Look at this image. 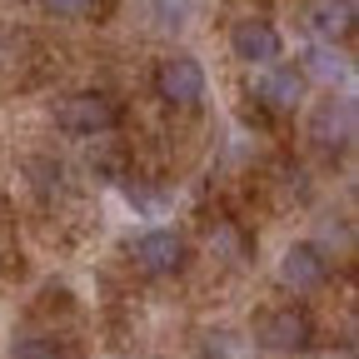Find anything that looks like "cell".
Wrapping results in <instances>:
<instances>
[{"mask_svg":"<svg viewBox=\"0 0 359 359\" xmlns=\"http://www.w3.org/2000/svg\"><path fill=\"white\" fill-rule=\"evenodd\" d=\"M40 11L55 20H90L100 11V0H40Z\"/></svg>","mask_w":359,"mask_h":359,"instance_id":"11","label":"cell"},{"mask_svg":"<svg viewBox=\"0 0 359 359\" xmlns=\"http://www.w3.org/2000/svg\"><path fill=\"white\" fill-rule=\"evenodd\" d=\"M230 50H235V60H245L250 70H264V65H275L280 60V50H285V40H280V30L269 25V20H235V30H230Z\"/></svg>","mask_w":359,"mask_h":359,"instance_id":"7","label":"cell"},{"mask_svg":"<svg viewBox=\"0 0 359 359\" xmlns=\"http://www.w3.org/2000/svg\"><path fill=\"white\" fill-rule=\"evenodd\" d=\"M304 65H314V75H325V80H339L349 65H344V55L334 50V45H314V50L304 55Z\"/></svg>","mask_w":359,"mask_h":359,"instance_id":"12","label":"cell"},{"mask_svg":"<svg viewBox=\"0 0 359 359\" xmlns=\"http://www.w3.org/2000/svg\"><path fill=\"white\" fill-rule=\"evenodd\" d=\"M354 20H359V0H309L304 11V25L320 45H344L354 35Z\"/></svg>","mask_w":359,"mask_h":359,"instance_id":"8","label":"cell"},{"mask_svg":"<svg viewBox=\"0 0 359 359\" xmlns=\"http://www.w3.org/2000/svg\"><path fill=\"white\" fill-rule=\"evenodd\" d=\"M205 65L195 60V55H170V60H160V70H155V95L170 105V110H195L200 100H205Z\"/></svg>","mask_w":359,"mask_h":359,"instance_id":"3","label":"cell"},{"mask_svg":"<svg viewBox=\"0 0 359 359\" xmlns=\"http://www.w3.org/2000/svg\"><path fill=\"white\" fill-rule=\"evenodd\" d=\"M330 275H334V259L325 255V245H314V240H294V245L280 255V285L294 290V294L325 290Z\"/></svg>","mask_w":359,"mask_h":359,"instance_id":"5","label":"cell"},{"mask_svg":"<svg viewBox=\"0 0 359 359\" xmlns=\"http://www.w3.org/2000/svg\"><path fill=\"white\" fill-rule=\"evenodd\" d=\"M255 339H259L269 354H304V349L314 344V325H309L304 309L280 304V309H264V314H259Z\"/></svg>","mask_w":359,"mask_h":359,"instance_id":"4","label":"cell"},{"mask_svg":"<svg viewBox=\"0 0 359 359\" xmlns=\"http://www.w3.org/2000/svg\"><path fill=\"white\" fill-rule=\"evenodd\" d=\"M309 140H314V150H330V155L344 150L354 140V105L349 100H325L309 115Z\"/></svg>","mask_w":359,"mask_h":359,"instance_id":"9","label":"cell"},{"mask_svg":"<svg viewBox=\"0 0 359 359\" xmlns=\"http://www.w3.org/2000/svg\"><path fill=\"white\" fill-rule=\"evenodd\" d=\"M185 259H190V240H185V230H175V224H155V230H140L130 240V264L150 280L180 275Z\"/></svg>","mask_w":359,"mask_h":359,"instance_id":"1","label":"cell"},{"mask_svg":"<svg viewBox=\"0 0 359 359\" xmlns=\"http://www.w3.org/2000/svg\"><path fill=\"white\" fill-rule=\"evenodd\" d=\"M255 100L264 105V110H275V115H290L299 100H304V65H285V60H275V65H264L259 75H255Z\"/></svg>","mask_w":359,"mask_h":359,"instance_id":"6","label":"cell"},{"mask_svg":"<svg viewBox=\"0 0 359 359\" xmlns=\"http://www.w3.org/2000/svg\"><path fill=\"white\" fill-rule=\"evenodd\" d=\"M11 359H70V349L55 334H20L11 344Z\"/></svg>","mask_w":359,"mask_h":359,"instance_id":"10","label":"cell"},{"mask_svg":"<svg viewBox=\"0 0 359 359\" xmlns=\"http://www.w3.org/2000/svg\"><path fill=\"white\" fill-rule=\"evenodd\" d=\"M320 359H349V354H320Z\"/></svg>","mask_w":359,"mask_h":359,"instance_id":"13","label":"cell"},{"mask_svg":"<svg viewBox=\"0 0 359 359\" xmlns=\"http://www.w3.org/2000/svg\"><path fill=\"white\" fill-rule=\"evenodd\" d=\"M60 130L75 135V140H100V135H110L120 125V110L110 95H100V90H80V95H65L60 110H55Z\"/></svg>","mask_w":359,"mask_h":359,"instance_id":"2","label":"cell"}]
</instances>
